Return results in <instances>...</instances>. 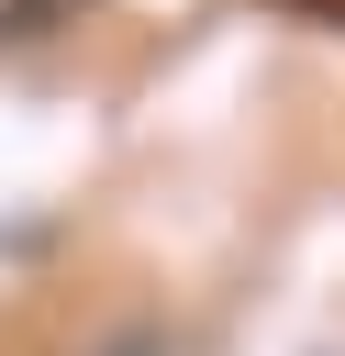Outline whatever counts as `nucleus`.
Masks as SVG:
<instances>
[{"instance_id": "2", "label": "nucleus", "mask_w": 345, "mask_h": 356, "mask_svg": "<svg viewBox=\"0 0 345 356\" xmlns=\"http://www.w3.org/2000/svg\"><path fill=\"white\" fill-rule=\"evenodd\" d=\"M300 11H323V22H345V0H300Z\"/></svg>"}, {"instance_id": "1", "label": "nucleus", "mask_w": 345, "mask_h": 356, "mask_svg": "<svg viewBox=\"0 0 345 356\" xmlns=\"http://www.w3.org/2000/svg\"><path fill=\"white\" fill-rule=\"evenodd\" d=\"M89 356H167V334H156V323H111Z\"/></svg>"}]
</instances>
